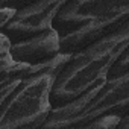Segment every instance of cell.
<instances>
[{
  "instance_id": "1",
  "label": "cell",
  "mask_w": 129,
  "mask_h": 129,
  "mask_svg": "<svg viewBox=\"0 0 129 129\" xmlns=\"http://www.w3.org/2000/svg\"><path fill=\"white\" fill-rule=\"evenodd\" d=\"M129 47V21L70 56L58 75L52 93L53 109L70 105L109 79L115 62Z\"/></svg>"
},
{
  "instance_id": "2",
  "label": "cell",
  "mask_w": 129,
  "mask_h": 129,
  "mask_svg": "<svg viewBox=\"0 0 129 129\" xmlns=\"http://www.w3.org/2000/svg\"><path fill=\"white\" fill-rule=\"evenodd\" d=\"M129 21V2H64L53 20L62 55H75Z\"/></svg>"
},
{
  "instance_id": "3",
  "label": "cell",
  "mask_w": 129,
  "mask_h": 129,
  "mask_svg": "<svg viewBox=\"0 0 129 129\" xmlns=\"http://www.w3.org/2000/svg\"><path fill=\"white\" fill-rule=\"evenodd\" d=\"M56 78L46 73L0 84V129H41L53 112L52 93Z\"/></svg>"
},
{
  "instance_id": "4",
  "label": "cell",
  "mask_w": 129,
  "mask_h": 129,
  "mask_svg": "<svg viewBox=\"0 0 129 129\" xmlns=\"http://www.w3.org/2000/svg\"><path fill=\"white\" fill-rule=\"evenodd\" d=\"M129 112V72L109 76L102 85L87 91L79 99L62 108L53 109L41 129L82 127L100 117H123Z\"/></svg>"
},
{
  "instance_id": "5",
  "label": "cell",
  "mask_w": 129,
  "mask_h": 129,
  "mask_svg": "<svg viewBox=\"0 0 129 129\" xmlns=\"http://www.w3.org/2000/svg\"><path fill=\"white\" fill-rule=\"evenodd\" d=\"M6 6L15 8L17 14L14 18L0 29V34L5 35L11 44L20 43L38 35H43L53 29V20L58 11L62 8L64 2H35V3H3Z\"/></svg>"
},
{
  "instance_id": "6",
  "label": "cell",
  "mask_w": 129,
  "mask_h": 129,
  "mask_svg": "<svg viewBox=\"0 0 129 129\" xmlns=\"http://www.w3.org/2000/svg\"><path fill=\"white\" fill-rule=\"evenodd\" d=\"M11 53L15 62L20 64H29V66H38L49 61L56 59L61 53V41L55 29L11 44Z\"/></svg>"
},
{
  "instance_id": "7",
  "label": "cell",
  "mask_w": 129,
  "mask_h": 129,
  "mask_svg": "<svg viewBox=\"0 0 129 129\" xmlns=\"http://www.w3.org/2000/svg\"><path fill=\"white\" fill-rule=\"evenodd\" d=\"M0 41H2V47H0V75H3L14 66L15 61L11 53V41L2 34H0Z\"/></svg>"
},
{
  "instance_id": "8",
  "label": "cell",
  "mask_w": 129,
  "mask_h": 129,
  "mask_svg": "<svg viewBox=\"0 0 129 129\" xmlns=\"http://www.w3.org/2000/svg\"><path fill=\"white\" fill-rule=\"evenodd\" d=\"M120 118L121 117H117V115H106V117H100L82 127H73V129H115Z\"/></svg>"
},
{
  "instance_id": "9",
  "label": "cell",
  "mask_w": 129,
  "mask_h": 129,
  "mask_svg": "<svg viewBox=\"0 0 129 129\" xmlns=\"http://www.w3.org/2000/svg\"><path fill=\"white\" fill-rule=\"evenodd\" d=\"M129 72V47L126 49V52L120 56V59L115 62V66L111 70L109 76H117V75H124Z\"/></svg>"
},
{
  "instance_id": "10",
  "label": "cell",
  "mask_w": 129,
  "mask_h": 129,
  "mask_svg": "<svg viewBox=\"0 0 129 129\" xmlns=\"http://www.w3.org/2000/svg\"><path fill=\"white\" fill-rule=\"evenodd\" d=\"M15 14H17V9H15V8L6 6V5H2V8H0V29L5 27V26L14 18Z\"/></svg>"
},
{
  "instance_id": "11",
  "label": "cell",
  "mask_w": 129,
  "mask_h": 129,
  "mask_svg": "<svg viewBox=\"0 0 129 129\" xmlns=\"http://www.w3.org/2000/svg\"><path fill=\"white\" fill-rule=\"evenodd\" d=\"M115 129H129V112L124 114V115L120 118V121H118V124H117Z\"/></svg>"
}]
</instances>
